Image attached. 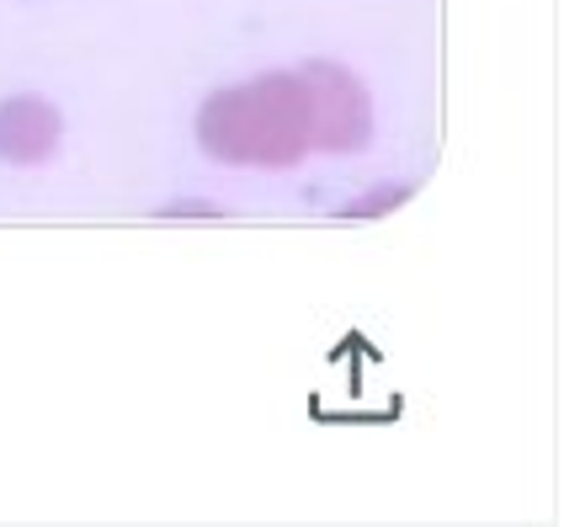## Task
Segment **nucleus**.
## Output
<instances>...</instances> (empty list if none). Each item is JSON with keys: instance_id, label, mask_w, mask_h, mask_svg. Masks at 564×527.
Returning a JSON list of instances; mask_svg holds the SVG:
<instances>
[{"instance_id": "obj_1", "label": "nucleus", "mask_w": 564, "mask_h": 527, "mask_svg": "<svg viewBox=\"0 0 564 527\" xmlns=\"http://www.w3.org/2000/svg\"><path fill=\"white\" fill-rule=\"evenodd\" d=\"M203 144L219 160H256V165H282L299 160L310 144V101L299 75H267L246 92H224L203 112Z\"/></svg>"}, {"instance_id": "obj_2", "label": "nucleus", "mask_w": 564, "mask_h": 527, "mask_svg": "<svg viewBox=\"0 0 564 527\" xmlns=\"http://www.w3.org/2000/svg\"><path fill=\"white\" fill-rule=\"evenodd\" d=\"M59 144V112L43 96H11L0 101V160L11 165H37Z\"/></svg>"}]
</instances>
